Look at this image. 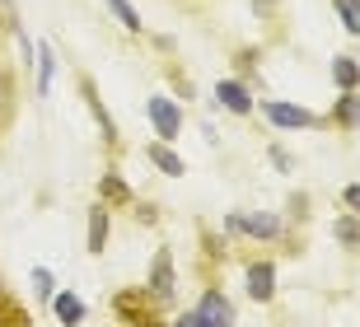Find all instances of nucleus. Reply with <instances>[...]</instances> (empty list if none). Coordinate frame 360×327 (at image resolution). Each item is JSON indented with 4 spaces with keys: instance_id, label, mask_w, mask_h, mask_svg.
Wrapping results in <instances>:
<instances>
[{
    "instance_id": "obj_1",
    "label": "nucleus",
    "mask_w": 360,
    "mask_h": 327,
    "mask_svg": "<svg viewBox=\"0 0 360 327\" xmlns=\"http://www.w3.org/2000/svg\"><path fill=\"white\" fill-rule=\"evenodd\" d=\"M160 309H164V304L155 300L146 286L117 290V295H112V314H117L127 327H164V323H160Z\"/></svg>"
},
{
    "instance_id": "obj_2",
    "label": "nucleus",
    "mask_w": 360,
    "mask_h": 327,
    "mask_svg": "<svg viewBox=\"0 0 360 327\" xmlns=\"http://www.w3.org/2000/svg\"><path fill=\"white\" fill-rule=\"evenodd\" d=\"M187 327H234V304L225 300V290H206L192 314H183Z\"/></svg>"
},
{
    "instance_id": "obj_3",
    "label": "nucleus",
    "mask_w": 360,
    "mask_h": 327,
    "mask_svg": "<svg viewBox=\"0 0 360 327\" xmlns=\"http://www.w3.org/2000/svg\"><path fill=\"white\" fill-rule=\"evenodd\" d=\"M146 117L155 127L160 141H178V131H183V108L169 98V94H150L146 98Z\"/></svg>"
},
{
    "instance_id": "obj_4",
    "label": "nucleus",
    "mask_w": 360,
    "mask_h": 327,
    "mask_svg": "<svg viewBox=\"0 0 360 327\" xmlns=\"http://www.w3.org/2000/svg\"><path fill=\"white\" fill-rule=\"evenodd\" d=\"M262 117L271 122L276 131H304V127H319L323 117H314L309 108H300V103H281V98H262Z\"/></svg>"
},
{
    "instance_id": "obj_5",
    "label": "nucleus",
    "mask_w": 360,
    "mask_h": 327,
    "mask_svg": "<svg viewBox=\"0 0 360 327\" xmlns=\"http://www.w3.org/2000/svg\"><path fill=\"white\" fill-rule=\"evenodd\" d=\"M146 290L155 295L160 304H174V295H178V271H174V252L169 248H160L155 252V262H150V281H146Z\"/></svg>"
},
{
    "instance_id": "obj_6",
    "label": "nucleus",
    "mask_w": 360,
    "mask_h": 327,
    "mask_svg": "<svg viewBox=\"0 0 360 327\" xmlns=\"http://www.w3.org/2000/svg\"><path fill=\"white\" fill-rule=\"evenodd\" d=\"M243 234L257 243H276V238H285V220L276 210H243Z\"/></svg>"
},
{
    "instance_id": "obj_7",
    "label": "nucleus",
    "mask_w": 360,
    "mask_h": 327,
    "mask_svg": "<svg viewBox=\"0 0 360 327\" xmlns=\"http://www.w3.org/2000/svg\"><path fill=\"white\" fill-rule=\"evenodd\" d=\"M215 103L225 108V113H234V117H253V108H257L243 79H220L215 84Z\"/></svg>"
},
{
    "instance_id": "obj_8",
    "label": "nucleus",
    "mask_w": 360,
    "mask_h": 327,
    "mask_svg": "<svg viewBox=\"0 0 360 327\" xmlns=\"http://www.w3.org/2000/svg\"><path fill=\"white\" fill-rule=\"evenodd\" d=\"M248 300H257V304L276 300V267L271 262H253L248 267Z\"/></svg>"
},
{
    "instance_id": "obj_9",
    "label": "nucleus",
    "mask_w": 360,
    "mask_h": 327,
    "mask_svg": "<svg viewBox=\"0 0 360 327\" xmlns=\"http://www.w3.org/2000/svg\"><path fill=\"white\" fill-rule=\"evenodd\" d=\"M14 113H19V79H14V70L5 61H0V136L10 131Z\"/></svg>"
},
{
    "instance_id": "obj_10",
    "label": "nucleus",
    "mask_w": 360,
    "mask_h": 327,
    "mask_svg": "<svg viewBox=\"0 0 360 327\" xmlns=\"http://www.w3.org/2000/svg\"><path fill=\"white\" fill-rule=\"evenodd\" d=\"M108 229H112V210H108L103 201H94V206H89V229H84V238H89V252H94V257L108 248Z\"/></svg>"
},
{
    "instance_id": "obj_11",
    "label": "nucleus",
    "mask_w": 360,
    "mask_h": 327,
    "mask_svg": "<svg viewBox=\"0 0 360 327\" xmlns=\"http://www.w3.org/2000/svg\"><path fill=\"white\" fill-rule=\"evenodd\" d=\"M80 89H84V103H89V113H94V122H98V131H103V141H108V145H117V122L108 117L103 98H98V89H94V79H80Z\"/></svg>"
},
{
    "instance_id": "obj_12",
    "label": "nucleus",
    "mask_w": 360,
    "mask_h": 327,
    "mask_svg": "<svg viewBox=\"0 0 360 327\" xmlns=\"http://www.w3.org/2000/svg\"><path fill=\"white\" fill-rule=\"evenodd\" d=\"M52 314L61 327H80L84 323V300L75 290H61V295H52Z\"/></svg>"
},
{
    "instance_id": "obj_13",
    "label": "nucleus",
    "mask_w": 360,
    "mask_h": 327,
    "mask_svg": "<svg viewBox=\"0 0 360 327\" xmlns=\"http://www.w3.org/2000/svg\"><path fill=\"white\" fill-rule=\"evenodd\" d=\"M333 127H342V131H360V89H347L342 98L333 103Z\"/></svg>"
},
{
    "instance_id": "obj_14",
    "label": "nucleus",
    "mask_w": 360,
    "mask_h": 327,
    "mask_svg": "<svg viewBox=\"0 0 360 327\" xmlns=\"http://www.w3.org/2000/svg\"><path fill=\"white\" fill-rule=\"evenodd\" d=\"M146 159H150V164H155V169L164 173V178H183V173H187V164L174 155V150H169V141H155V145H146Z\"/></svg>"
},
{
    "instance_id": "obj_15",
    "label": "nucleus",
    "mask_w": 360,
    "mask_h": 327,
    "mask_svg": "<svg viewBox=\"0 0 360 327\" xmlns=\"http://www.w3.org/2000/svg\"><path fill=\"white\" fill-rule=\"evenodd\" d=\"M98 201L103 206H131L136 196H131V187L122 183V173H103L98 178Z\"/></svg>"
},
{
    "instance_id": "obj_16",
    "label": "nucleus",
    "mask_w": 360,
    "mask_h": 327,
    "mask_svg": "<svg viewBox=\"0 0 360 327\" xmlns=\"http://www.w3.org/2000/svg\"><path fill=\"white\" fill-rule=\"evenodd\" d=\"M333 79L337 89H360V56H333Z\"/></svg>"
},
{
    "instance_id": "obj_17",
    "label": "nucleus",
    "mask_w": 360,
    "mask_h": 327,
    "mask_svg": "<svg viewBox=\"0 0 360 327\" xmlns=\"http://www.w3.org/2000/svg\"><path fill=\"white\" fill-rule=\"evenodd\" d=\"M103 5H108L112 14H117V24L127 28V33H141V28H146V24H141V14H136V5H131V0H103Z\"/></svg>"
},
{
    "instance_id": "obj_18",
    "label": "nucleus",
    "mask_w": 360,
    "mask_h": 327,
    "mask_svg": "<svg viewBox=\"0 0 360 327\" xmlns=\"http://www.w3.org/2000/svg\"><path fill=\"white\" fill-rule=\"evenodd\" d=\"M333 10H337V19H342V28L360 38V0H333Z\"/></svg>"
},
{
    "instance_id": "obj_19",
    "label": "nucleus",
    "mask_w": 360,
    "mask_h": 327,
    "mask_svg": "<svg viewBox=\"0 0 360 327\" xmlns=\"http://www.w3.org/2000/svg\"><path fill=\"white\" fill-rule=\"evenodd\" d=\"M38 98H47V94H52V47H47V42H38Z\"/></svg>"
},
{
    "instance_id": "obj_20",
    "label": "nucleus",
    "mask_w": 360,
    "mask_h": 327,
    "mask_svg": "<svg viewBox=\"0 0 360 327\" xmlns=\"http://www.w3.org/2000/svg\"><path fill=\"white\" fill-rule=\"evenodd\" d=\"M333 234H337V243H347V248H360V220H356V215H342V220L333 224Z\"/></svg>"
},
{
    "instance_id": "obj_21",
    "label": "nucleus",
    "mask_w": 360,
    "mask_h": 327,
    "mask_svg": "<svg viewBox=\"0 0 360 327\" xmlns=\"http://www.w3.org/2000/svg\"><path fill=\"white\" fill-rule=\"evenodd\" d=\"M33 290H38V300L42 304H52V271H47V267H33Z\"/></svg>"
},
{
    "instance_id": "obj_22",
    "label": "nucleus",
    "mask_w": 360,
    "mask_h": 327,
    "mask_svg": "<svg viewBox=\"0 0 360 327\" xmlns=\"http://www.w3.org/2000/svg\"><path fill=\"white\" fill-rule=\"evenodd\" d=\"M342 201L351 206V215H360V183H351L347 192H342Z\"/></svg>"
},
{
    "instance_id": "obj_23",
    "label": "nucleus",
    "mask_w": 360,
    "mask_h": 327,
    "mask_svg": "<svg viewBox=\"0 0 360 327\" xmlns=\"http://www.w3.org/2000/svg\"><path fill=\"white\" fill-rule=\"evenodd\" d=\"M169 327H187V323H183V318H178V323H169Z\"/></svg>"
}]
</instances>
